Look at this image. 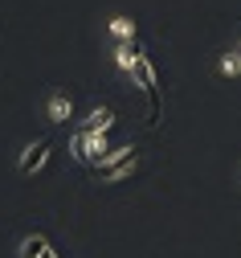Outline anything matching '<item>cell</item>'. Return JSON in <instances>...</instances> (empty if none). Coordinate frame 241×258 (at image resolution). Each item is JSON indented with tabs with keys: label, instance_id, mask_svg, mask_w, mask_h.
Here are the masks:
<instances>
[{
	"label": "cell",
	"instance_id": "obj_9",
	"mask_svg": "<svg viewBox=\"0 0 241 258\" xmlns=\"http://www.w3.org/2000/svg\"><path fill=\"white\" fill-rule=\"evenodd\" d=\"M111 127H115V111L111 107H94L86 115V123H82V132H111Z\"/></svg>",
	"mask_w": 241,
	"mask_h": 258
},
{
	"label": "cell",
	"instance_id": "obj_7",
	"mask_svg": "<svg viewBox=\"0 0 241 258\" xmlns=\"http://www.w3.org/2000/svg\"><path fill=\"white\" fill-rule=\"evenodd\" d=\"M107 33H111L115 45H135L139 25H135V17H127V13H115V17H107Z\"/></svg>",
	"mask_w": 241,
	"mask_h": 258
},
{
	"label": "cell",
	"instance_id": "obj_3",
	"mask_svg": "<svg viewBox=\"0 0 241 258\" xmlns=\"http://www.w3.org/2000/svg\"><path fill=\"white\" fill-rule=\"evenodd\" d=\"M49 164V140H29L21 152H17V172L21 176H33Z\"/></svg>",
	"mask_w": 241,
	"mask_h": 258
},
{
	"label": "cell",
	"instance_id": "obj_5",
	"mask_svg": "<svg viewBox=\"0 0 241 258\" xmlns=\"http://www.w3.org/2000/svg\"><path fill=\"white\" fill-rule=\"evenodd\" d=\"M131 82H135V86H139L147 99H151V115H159V103H155V86H159V82H155V66H151V57H147V53L139 57V66H135Z\"/></svg>",
	"mask_w": 241,
	"mask_h": 258
},
{
	"label": "cell",
	"instance_id": "obj_6",
	"mask_svg": "<svg viewBox=\"0 0 241 258\" xmlns=\"http://www.w3.org/2000/svg\"><path fill=\"white\" fill-rule=\"evenodd\" d=\"M45 119H49V123H70V119H74V94L49 90V99H45Z\"/></svg>",
	"mask_w": 241,
	"mask_h": 258
},
{
	"label": "cell",
	"instance_id": "obj_2",
	"mask_svg": "<svg viewBox=\"0 0 241 258\" xmlns=\"http://www.w3.org/2000/svg\"><path fill=\"white\" fill-rule=\"evenodd\" d=\"M107 152H111L107 132H78V136L70 140V156L78 160V164H86V168H94Z\"/></svg>",
	"mask_w": 241,
	"mask_h": 258
},
{
	"label": "cell",
	"instance_id": "obj_8",
	"mask_svg": "<svg viewBox=\"0 0 241 258\" xmlns=\"http://www.w3.org/2000/svg\"><path fill=\"white\" fill-rule=\"evenodd\" d=\"M139 57H143V49H135V45H111V61H115V70L119 74H135V66H139Z\"/></svg>",
	"mask_w": 241,
	"mask_h": 258
},
{
	"label": "cell",
	"instance_id": "obj_11",
	"mask_svg": "<svg viewBox=\"0 0 241 258\" xmlns=\"http://www.w3.org/2000/svg\"><path fill=\"white\" fill-rule=\"evenodd\" d=\"M233 49H237V53H241V33H237V41H233Z\"/></svg>",
	"mask_w": 241,
	"mask_h": 258
},
{
	"label": "cell",
	"instance_id": "obj_1",
	"mask_svg": "<svg viewBox=\"0 0 241 258\" xmlns=\"http://www.w3.org/2000/svg\"><path fill=\"white\" fill-rule=\"evenodd\" d=\"M135 168H139V152H135V144H123V148H111L94 164V176L102 184H115V180H127Z\"/></svg>",
	"mask_w": 241,
	"mask_h": 258
},
{
	"label": "cell",
	"instance_id": "obj_10",
	"mask_svg": "<svg viewBox=\"0 0 241 258\" xmlns=\"http://www.w3.org/2000/svg\"><path fill=\"white\" fill-rule=\"evenodd\" d=\"M217 74H221V78H241V53H237V49H225V53L217 57Z\"/></svg>",
	"mask_w": 241,
	"mask_h": 258
},
{
	"label": "cell",
	"instance_id": "obj_12",
	"mask_svg": "<svg viewBox=\"0 0 241 258\" xmlns=\"http://www.w3.org/2000/svg\"><path fill=\"white\" fill-rule=\"evenodd\" d=\"M237 192H241V176H237Z\"/></svg>",
	"mask_w": 241,
	"mask_h": 258
},
{
	"label": "cell",
	"instance_id": "obj_4",
	"mask_svg": "<svg viewBox=\"0 0 241 258\" xmlns=\"http://www.w3.org/2000/svg\"><path fill=\"white\" fill-rule=\"evenodd\" d=\"M13 254H17V258H61V254L53 250V242H49L45 234H37V230H33V234H21Z\"/></svg>",
	"mask_w": 241,
	"mask_h": 258
}]
</instances>
